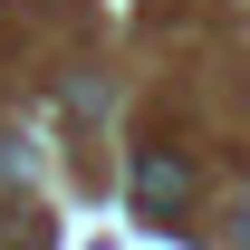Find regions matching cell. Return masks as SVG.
I'll list each match as a JSON object with an SVG mask.
<instances>
[{"label": "cell", "instance_id": "cell-1", "mask_svg": "<svg viewBox=\"0 0 250 250\" xmlns=\"http://www.w3.org/2000/svg\"><path fill=\"white\" fill-rule=\"evenodd\" d=\"M183 202H192V164H183V154H145V164H135V212L173 221Z\"/></svg>", "mask_w": 250, "mask_h": 250}, {"label": "cell", "instance_id": "cell-2", "mask_svg": "<svg viewBox=\"0 0 250 250\" xmlns=\"http://www.w3.org/2000/svg\"><path fill=\"white\" fill-rule=\"evenodd\" d=\"M241 241H250V212H241Z\"/></svg>", "mask_w": 250, "mask_h": 250}]
</instances>
